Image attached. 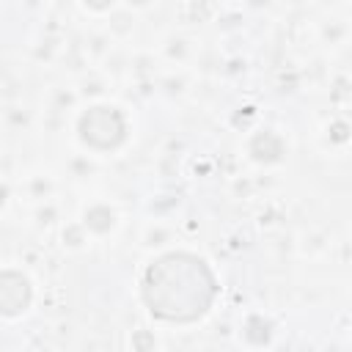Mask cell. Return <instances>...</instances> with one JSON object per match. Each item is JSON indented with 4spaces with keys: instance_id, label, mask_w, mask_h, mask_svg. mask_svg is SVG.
<instances>
[{
    "instance_id": "cell-2",
    "label": "cell",
    "mask_w": 352,
    "mask_h": 352,
    "mask_svg": "<svg viewBox=\"0 0 352 352\" xmlns=\"http://www.w3.org/2000/svg\"><path fill=\"white\" fill-rule=\"evenodd\" d=\"M28 302V283L19 275H3L0 278V311H19Z\"/></svg>"
},
{
    "instance_id": "cell-1",
    "label": "cell",
    "mask_w": 352,
    "mask_h": 352,
    "mask_svg": "<svg viewBox=\"0 0 352 352\" xmlns=\"http://www.w3.org/2000/svg\"><path fill=\"white\" fill-rule=\"evenodd\" d=\"M206 267L192 256H168L148 270L146 300L151 308L168 319H192L201 314L212 297V289H184L198 278H206Z\"/></svg>"
}]
</instances>
